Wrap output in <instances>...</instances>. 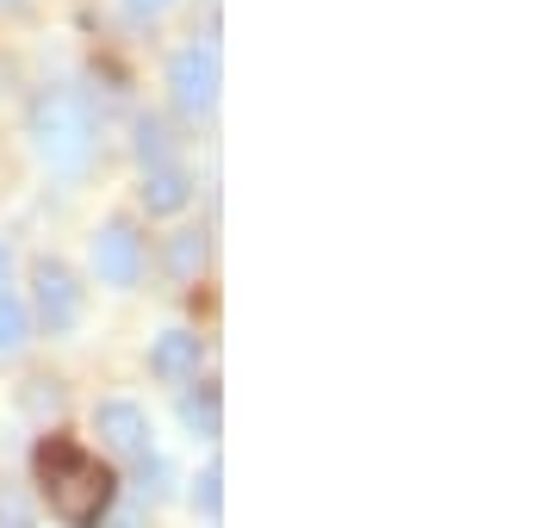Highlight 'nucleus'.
<instances>
[{
    "label": "nucleus",
    "instance_id": "f257e3e1",
    "mask_svg": "<svg viewBox=\"0 0 559 528\" xmlns=\"http://www.w3.org/2000/svg\"><path fill=\"white\" fill-rule=\"evenodd\" d=\"M32 467H38V485H44V497H50V509H57L62 523L69 528H100L119 479H112L87 447H75L69 435H44L38 454H32Z\"/></svg>",
    "mask_w": 559,
    "mask_h": 528
},
{
    "label": "nucleus",
    "instance_id": "f03ea898",
    "mask_svg": "<svg viewBox=\"0 0 559 528\" xmlns=\"http://www.w3.org/2000/svg\"><path fill=\"white\" fill-rule=\"evenodd\" d=\"M32 149L57 175H81V168L94 163V112L81 106V94L50 87V94L32 100Z\"/></svg>",
    "mask_w": 559,
    "mask_h": 528
},
{
    "label": "nucleus",
    "instance_id": "7ed1b4c3",
    "mask_svg": "<svg viewBox=\"0 0 559 528\" xmlns=\"http://www.w3.org/2000/svg\"><path fill=\"white\" fill-rule=\"evenodd\" d=\"M168 87H175V106L180 112H212L218 106V87H224V69H218V50L212 44H187V50H175V62H168Z\"/></svg>",
    "mask_w": 559,
    "mask_h": 528
},
{
    "label": "nucleus",
    "instance_id": "20e7f679",
    "mask_svg": "<svg viewBox=\"0 0 559 528\" xmlns=\"http://www.w3.org/2000/svg\"><path fill=\"white\" fill-rule=\"evenodd\" d=\"M94 267H100L106 286H138L143 274V237L131 224H106L100 237H94Z\"/></svg>",
    "mask_w": 559,
    "mask_h": 528
},
{
    "label": "nucleus",
    "instance_id": "39448f33",
    "mask_svg": "<svg viewBox=\"0 0 559 528\" xmlns=\"http://www.w3.org/2000/svg\"><path fill=\"white\" fill-rule=\"evenodd\" d=\"M32 286H38V317H44V329H50V336L81 324V286H75V274H69L62 262H44Z\"/></svg>",
    "mask_w": 559,
    "mask_h": 528
},
{
    "label": "nucleus",
    "instance_id": "423d86ee",
    "mask_svg": "<svg viewBox=\"0 0 559 528\" xmlns=\"http://www.w3.org/2000/svg\"><path fill=\"white\" fill-rule=\"evenodd\" d=\"M94 429H100V442L124 460H143L150 454V417L138 405H100L94 410Z\"/></svg>",
    "mask_w": 559,
    "mask_h": 528
},
{
    "label": "nucleus",
    "instance_id": "0eeeda50",
    "mask_svg": "<svg viewBox=\"0 0 559 528\" xmlns=\"http://www.w3.org/2000/svg\"><path fill=\"white\" fill-rule=\"evenodd\" d=\"M187 200H193V181H187L180 163L143 168V212H150V218H168V212H180Z\"/></svg>",
    "mask_w": 559,
    "mask_h": 528
},
{
    "label": "nucleus",
    "instance_id": "6e6552de",
    "mask_svg": "<svg viewBox=\"0 0 559 528\" xmlns=\"http://www.w3.org/2000/svg\"><path fill=\"white\" fill-rule=\"evenodd\" d=\"M150 367H156L162 380H193V373H200V336H187V329H168V336H156V348H150Z\"/></svg>",
    "mask_w": 559,
    "mask_h": 528
},
{
    "label": "nucleus",
    "instance_id": "1a4fd4ad",
    "mask_svg": "<svg viewBox=\"0 0 559 528\" xmlns=\"http://www.w3.org/2000/svg\"><path fill=\"white\" fill-rule=\"evenodd\" d=\"M180 423L193 429V435H205V442H212V435H218V429H224V405H218V386H200V392H187V398H180Z\"/></svg>",
    "mask_w": 559,
    "mask_h": 528
},
{
    "label": "nucleus",
    "instance_id": "9d476101",
    "mask_svg": "<svg viewBox=\"0 0 559 528\" xmlns=\"http://www.w3.org/2000/svg\"><path fill=\"white\" fill-rule=\"evenodd\" d=\"M138 163L143 168L175 163V131H168V119H156V112H143L138 119Z\"/></svg>",
    "mask_w": 559,
    "mask_h": 528
},
{
    "label": "nucleus",
    "instance_id": "9b49d317",
    "mask_svg": "<svg viewBox=\"0 0 559 528\" xmlns=\"http://www.w3.org/2000/svg\"><path fill=\"white\" fill-rule=\"evenodd\" d=\"M168 274H175V280H200L205 274V237L200 230H187V237L168 243Z\"/></svg>",
    "mask_w": 559,
    "mask_h": 528
},
{
    "label": "nucleus",
    "instance_id": "f8f14e48",
    "mask_svg": "<svg viewBox=\"0 0 559 528\" xmlns=\"http://www.w3.org/2000/svg\"><path fill=\"white\" fill-rule=\"evenodd\" d=\"M13 348H25V305L0 292V355H13Z\"/></svg>",
    "mask_w": 559,
    "mask_h": 528
},
{
    "label": "nucleus",
    "instance_id": "ddd939ff",
    "mask_svg": "<svg viewBox=\"0 0 559 528\" xmlns=\"http://www.w3.org/2000/svg\"><path fill=\"white\" fill-rule=\"evenodd\" d=\"M193 497H200L205 516H218V509H224V467H205V472H200V491H193Z\"/></svg>",
    "mask_w": 559,
    "mask_h": 528
},
{
    "label": "nucleus",
    "instance_id": "4468645a",
    "mask_svg": "<svg viewBox=\"0 0 559 528\" xmlns=\"http://www.w3.org/2000/svg\"><path fill=\"white\" fill-rule=\"evenodd\" d=\"M62 405V392L50 386V380H32V392H25V410H57Z\"/></svg>",
    "mask_w": 559,
    "mask_h": 528
},
{
    "label": "nucleus",
    "instance_id": "2eb2a0df",
    "mask_svg": "<svg viewBox=\"0 0 559 528\" xmlns=\"http://www.w3.org/2000/svg\"><path fill=\"white\" fill-rule=\"evenodd\" d=\"M168 7H175V0H124L131 20H156V13H168Z\"/></svg>",
    "mask_w": 559,
    "mask_h": 528
},
{
    "label": "nucleus",
    "instance_id": "dca6fc26",
    "mask_svg": "<svg viewBox=\"0 0 559 528\" xmlns=\"http://www.w3.org/2000/svg\"><path fill=\"white\" fill-rule=\"evenodd\" d=\"M0 528H32V523H25V509L13 504V497H0Z\"/></svg>",
    "mask_w": 559,
    "mask_h": 528
},
{
    "label": "nucleus",
    "instance_id": "f3484780",
    "mask_svg": "<svg viewBox=\"0 0 559 528\" xmlns=\"http://www.w3.org/2000/svg\"><path fill=\"white\" fill-rule=\"evenodd\" d=\"M0 286H7V249H0Z\"/></svg>",
    "mask_w": 559,
    "mask_h": 528
}]
</instances>
